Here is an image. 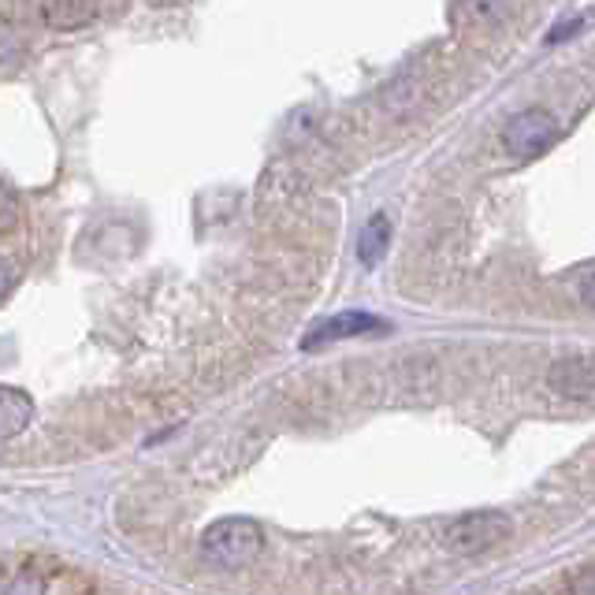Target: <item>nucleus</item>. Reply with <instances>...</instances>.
<instances>
[{"label":"nucleus","mask_w":595,"mask_h":595,"mask_svg":"<svg viewBox=\"0 0 595 595\" xmlns=\"http://www.w3.org/2000/svg\"><path fill=\"white\" fill-rule=\"evenodd\" d=\"M264 532L253 518H223L217 525L205 529L201 536V555L217 566H246L261 555Z\"/></svg>","instance_id":"f257e3e1"},{"label":"nucleus","mask_w":595,"mask_h":595,"mask_svg":"<svg viewBox=\"0 0 595 595\" xmlns=\"http://www.w3.org/2000/svg\"><path fill=\"white\" fill-rule=\"evenodd\" d=\"M510 532L514 525L502 510H469L443 529V543L455 555H480V551H491L507 540Z\"/></svg>","instance_id":"f03ea898"},{"label":"nucleus","mask_w":595,"mask_h":595,"mask_svg":"<svg viewBox=\"0 0 595 595\" xmlns=\"http://www.w3.org/2000/svg\"><path fill=\"white\" fill-rule=\"evenodd\" d=\"M555 138H559V123L543 108L518 112V116L507 123V131H502V142H507V149L514 153V157H532V153L547 149Z\"/></svg>","instance_id":"7ed1b4c3"},{"label":"nucleus","mask_w":595,"mask_h":595,"mask_svg":"<svg viewBox=\"0 0 595 595\" xmlns=\"http://www.w3.org/2000/svg\"><path fill=\"white\" fill-rule=\"evenodd\" d=\"M376 332H387V321H379L373 313H335L327 316L313 327V332L302 335V351H316V346H327V343H338V338H357V335H376Z\"/></svg>","instance_id":"20e7f679"},{"label":"nucleus","mask_w":595,"mask_h":595,"mask_svg":"<svg viewBox=\"0 0 595 595\" xmlns=\"http://www.w3.org/2000/svg\"><path fill=\"white\" fill-rule=\"evenodd\" d=\"M547 379L559 395H570V398L592 395L595 392V365L588 357H562V362L551 365Z\"/></svg>","instance_id":"39448f33"},{"label":"nucleus","mask_w":595,"mask_h":595,"mask_svg":"<svg viewBox=\"0 0 595 595\" xmlns=\"http://www.w3.org/2000/svg\"><path fill=\"white\" fill-rule=\"evenodd\" d=\"M34 420V398L19 387H0V439L23 436Z\"/></svg>","instance_id":"423d86ee"},{"label":"nucleus","mask_w":595,"mask_h":595,"mask_svg":"<svg viewBox=\"0 0 595 595\" xmlns=\"http://www.w3.org/2000/svg\"><path fill=\"white\" fill-rule=\"evenodd\" d=\"M38 12L53 30H79V27L94 23L101 15V8L97 4H41Z\"/></svg>","instance_id":"0eeeda50"},{"label":"nucleus","mask_w":595,"mask_h":595,"mask_svg":"<svg viewBox=\"0 0 595 595\" xmlns=\"http://www.w3.org/2000/svg\"><path fill=\"white\" fill-rule=\"evenodd\" d=\"M387 242H392V220L376 212L362 228V239H357V258H362V264H379V258L387 253Z\"/></svg>","instance_id":"6e6552de"},{"label":"nucleus","mask_w":595,"mask_h":595,"mask_svg":"<svg viewBox=\"0 0 595 595\" xmlns=\"http://www.w3.org/2000/svg\"><path fill=\"white\" fill-rule=\"evenodd\" d=\"M570 291H573V298L584 305V310H592L595 313V261H588V264H581L577 272L570 275Z\"/></svg>","instance_id":"1a4fd4ad"},{"label":"nucleus","mask_w":595,"mask_h":595,"mask_svg":"<svg viewBox=\"0 0 595 595\" xmlns=\"http://www.w3.org/2000/svg\"><path fill=\"white\" fill-rule=\"evenodd\" d=\"M4 595H41V581L38 577H19Z\"/></svg>","instance_id":"9d476101"},{"label":"nucleus","mask_w":595,"mask_h":595,"mask_svg":"<svg viewBox=\"0 0 595 595\" xmlns=\"http://www.w3.org/2000/svg\"><path fill=\"white\" fill-rule=\"evenodd\" d=\"M12 280H15V269H12V261H8V258H0V294H4L8 286H12Z\"/></svg>","instance_id":"9b49d317"},{"label":"nucleus","mask_w":595,"mask_h":595,"mask_svg":"<svg viewBox=\"0 0 595 595\" xmlns=\"http://www.w3.org/2000/svg\"><path fill=\"white\" fill-rule=\"evenodd\" d=\"M15 38L8 34V30H0V60H8V56H15Z\"/></svg>","instance_id":"f8f14e48"},{"label":"nucleus","mask_w":595,"mask_h":595,"mask_svg":"<svg viewBox=\"0 0 595 595\" xmlns=\"http://www.w3.org/2000/svg\"><path fill=\"white\" fill-rule=\"evenodd\" d=\"M577 595H595V573H592V577H584V581L577 584Z\"/></svg>","instance_id":"ddd939ff"}]
</instances>
